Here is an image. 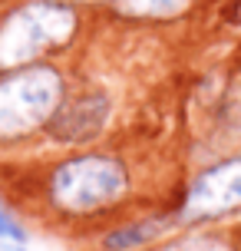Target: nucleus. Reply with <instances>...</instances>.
<instances>
[{
  "mask_svg": "<svg viewBox=\"0 0 241 251\" xmlns=\"http://www.w3.org/2000/svg\"><path fill=\"white\" fill-rule=\"evenodd\" d=\"M162 251H235V248L218 235H185V238L169 241Z\"/></svg>",
  "mask_w": 241,
  "mask_h": 251,
  "instance_id": "8",
  "label": "nucleus"
},
{
  "mask_svg": "<svg viewBox=\"0 0 241 251\" xmlns=\"http://www.w3.org/2000/svg\"><path fill=\"white\" fill-rule=\"evenodd\" d=\"M129 176L126 165L116 155L89 152V155H73L63 165L53 169L50 178V195L53 201L73 215H89L109 208L126 195Z\"/></svg>",
  "mask_w": 241,
  "mask_h": 251,
  "instance_id": "2",
  "label": "nucleus"
},
{
  "mask_svg": "<svg viewBox=\"0 0 241 251\" xmlns=\"http://www.w3.org/2000/svg\"><path fill=\"white\" fill-rule=\"evenodd\" d=\"M165 228H169L165 218H145V222L122 225V228H116V231H109V235L102 238V245L109 251H136V248H142V245L155 241Z\"/></svg>",
  "mask_w": 241,
  "mask_h": 251,
  "instance_id": "6",
  "label": "nucleus"
},
{
  "mask_svg": "<svg viewBox=\"0 0 241 251\" xmlns=\"http://www.w3.org/2000/svg\"><path fill=\"white\" fill-rule=\"evenodd\" d=\"M63 102V79L53 66H20L0 76V139H24Z\"/></svg>",
  "mask_w": 241,
  "mask_h": 251,
  "instance_id": "3",
  "label": "nucleus"
},
{
  "mask_svg": "<svg viewBox=\"0 0 241 251\" xmlns=\"http://www.w3.org/2000/svg\"><path fill=\"white\" fill-rule=\"evenodd\" d=\"M24 251H26V248H24Z\"/></svg>",
  "mask_w": 241,
  "mask_h": 251,
  "instance_id": "10",
  "label": "nucleus"
},
{
  "mask_svg": "<svg viewBox=\"0 0 241 251\" xmlns=\"http://www.w3.org/2000/svg\"><path fill=\"white\" fill-rule=\"evenodd\" d=\"M189 3L192 0H119V10L145 20H172L189 10Z\"/></svg>",
  "mask_w": 241,
  "mask_h": 251,
  "instance_id": "7",
  "label": "nucleus"
},
{
  "mask_svg": "<svg viewBox=\"0 0 241 251\" xmlns=\"http://www.w3.org/2000/svg\"><path fill=\"white\" fill-rule=\"evenodd\" d=\"M0 238H10V241H24L26 238V231L17 225V222H13L3 208H0Z\"/></svg>",
  "mask_w": 241,
  "mask_h": 251,
  "instance_id": "9",
  "label": "nucleus"
},
{
  "mask_svg": "<svg viewBox=\"0 0 241 251\" xmlns=\"http://www.w3.org/2000/svg\"><path fill=\"white\" fill-rule=\"evenodd\" d=\"M241 208V155L208 169L192 182L182 218L185 222H208Z\"/></svg>",
  "mask_w": 241,
  "mask_h": 251,
  "instance_id": "4",
  "label": "nucleus"
},
{
  "mask_svg": "<svg viewBox=\"0 0 241 251\" xmlns=\"http://www.w3.org/2000/svg\"><path fill=\"white\" fill-rule=\"evenodd\" d=\"M109 116V102L102 93H86L79 100L60 102V109L50 119V132L60 142H86L102 129Z\"/></svg>",
  "mask_w": 241,
  "mask_h": 251,
  "instance_id": "5",
  "label": "nucleus"
},
{
  "mask_svg": "<svg viewBox=\"0 0 241 251\" xmlns=\"http://www.w3.org/2000/svg\"><path fill=\"white\" fill-rule=\"evenodd\" d=\"M76 10L60 0H30L0 24V70H20L50 50L66 47L76 33Z\"/></svg>",
  "mask_w": 241,
  "mask_h": 251,
  "instance_id": "1",
  "label": "nucleus"
}]
</instances>
